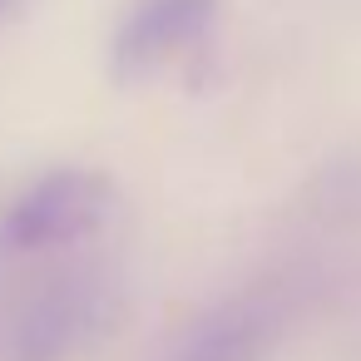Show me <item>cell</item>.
I'll use <instances>...</instances> for the list:
<instances>
[{"label": "cell", "mask_w": 361, "mask_h": 361, "mask_svg": "<svg viewBox=\"0 0 361 361\" xmlns=\"http://www.w3.org/2000/svg\"><path fill=\"white\" fill-rule=\"evenodd\" d=\"M114 213V183L94 169H55L35 178L0 223V238L16 252H45L94 238Z\"/></svg>", "instance_id": "1"}, {"label": "cell", "mask_w": 361, "mask_h": 361, "mask_svg": "<svg viewBox=\"0 0 361 361\" xmlns=\"http://www.w3.org/2000/svg\"><path fill=\"white\" fill-rule=\"evenodd\" d=\"M104 326V282L60 277L16 322L11 361H60Z\"/></svg>", "instance_id": "2"}, {"label": "cell", "mask_w": 361, "mask_h": 361, "mask_svg": "<svg viewBox=\"0 0 361 361\" xmlns=\"http://www.w3.org/2000/svg\"><path fill=\"white\" fill-rule=\"evenodd\" d=\"M218 0H139L114 35V75L144 80L173 55H183L213 20Z\"/></svg>", "instance_id": "3"}, {"label": "cell", "mask_w": 361, "mask_h": 361, "mask_svg": "<svg viewBox=\"0 0 361 361\" xmlns=\"http://www.w3.org/2000/svg\"><path fill=\"white\" fill-rule=\"evenodd\" d=\"M267 331L272 326L257 307H233V312H218L213 322H203L173 361H257L267 346Z\"/></svg>", "instance_id": "4"}, {"label": "cell", "mask_w": 361, "mask_h": 361, "mask_svg": "<svg viewBox=\"0 0 361 361\" xmlns=\"http://www.w3.org/2000/svg\"><path fill=\"white\" fill-rule=\"evenodd\" d=\"M16 11H20V0H0V25H6V20H11Z\"/></svg>", "instance_id": "5"}]
</instances>
